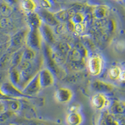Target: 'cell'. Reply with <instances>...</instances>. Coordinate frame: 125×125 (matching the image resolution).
<instances>
[{
    "mask_svg": "<svg viewBox=\"0 0 125 125\" xmlns=\"http://www.w3.org/2000/svg\"><path fill=\"white\" fill-rule=\"evenodd\" d=\"M87 67L91 75L95 76L100 75L103 70V60L99 55L92 56L88 58L87 61Z\"/></svg>",
    "mask_w": 125,
    "mask_h": 125,
    "instance_id": "cell-5",
    "label": "cell"
},
{
    "mask_svg": "<svg viewBox=\"0 0 125 125\" xmlns=\"http://www.w3.org/2000/svg\"><path fill=\"white\" fill-rule=\"evenodd\" d=\"M13 13V8L3 2L0 3V14L3 17H9Z\"/></svg>",
    "mask_w": 125,
    "mask_h": 125,
    "instance_id": "cell-21",
    "label": "cell"
},
{
    "mask_svg": "<svg viewBox=\"0 0 125 125\" xmlns=\"http://www.w3.org/2000/svg\"><path fill=\"white\" fill-rule=\"evenodd\" d=\"M8 104L9 108L12 111H18L20 109L21 107V103L16 100H13V99H7L6 100Z\"/></svg>",
    "mask_w": 125,
    "mask_h": 125,
    "instance_id": "cell-25",
    "label": "cell"
},
{
    "mask_svg": "<svg viewBox=\"0 0 125 125\" xmlns=\"http://www.w3.org/2000/svg\"><path fill=\"white\" fill-rule=\"evenodd\" d=\"M41 88H42L40 84L38 73L23 88L22 92L26 96L31 97L38 94Z\"/></svg>",
    "mask_w": 125,
    "mask_h": 125,
    "instance_id": "cell-6",
    "label": "cell"
},
{
    "mask_svg": "<svg viewBox=\"0 0 125 125\" xmlns=\"http://www.w3.org/2000/svg\"><path fill=\"white\" fill-rule=\"evenodd\" d=\"M91 104L93 106L99 110H102L110 104L109 101L105 94L96 93L91 98Z\"/></svg>",
    "mask_w": 125,
    "mask_h": 125,
    "instance_id": "cell-10",
    "label": "cell"
},
{
    "mask_svg": "<svg viewBox=\"0 0 125 125\" xmlns=\"http://www.w3.org/2000/svg\"><path fill=\"white\" fill-rule=\"evenodd\" d=\"M2 16H1V14H0V18H1Z\"/></svg>",
    "mask_w": 125,
    "mask_h": 125,
    "instance_id": "cell-38",
    "label": "cell"
},
{
    "mask_svg": "<svg viewBox=\"0 0 125 125\" xmlns=\"http://www.w3.org/2000/svg\"><path fill=\"white\" fill-rule=\"evenodd\" d=\"M43 39L42 38L40 28H30L26 36V44L27 47L34 51H40L43 47Z\"/></svg>",
    "mask_w": 125,
    "mask_h": 125,
    "instance_id": "cell-2",
    "label": "cell"
},
{
    "mask_svg": "<svg viewBox=\"0 0 125 125\" xmlns=\"http://www.w3.org/2000/svg\"><path fill=\"white\" fill-rule=\"evenodd\" d=\"M13 52L8 49L6 53L0 56V71H8L11 67Z\"/></svg>",
    "mask_w": 125,
    "mask_h": 125,
    "instance_id": "cell-16",
    "label": "cell"
},
{
    "mask_svg": "<svg viewBox=\"0 0 125 125\" xmlns=\"http://www.w3.org/2000/svg\"><path fill=\"white\" fill-rule=\"evenodd\" d=\"M93 90L96 93L103 94L110 93L115 90V86L109 83L105 82L101 80H95L91 84Z\"/></svg>",
    "mask_w": 125,
    "mask_h": 125,
    "instance_id": "cell-9",
    "label": "cell"
},
{
    "mask_svg": "<svg viewBox=\"0 0 125 125\" xmlns=\"http://www.w3.org/2000/svg\"><path fill=\"white\" fill-rule=\"evenodd\" d=\"M40 4L43 9L48 10L50 9L53 6V2L50 0H40Z\"/></svg>",
    "mask_w": 125,
    "mask_h": 125,
    "instance_id": "cell-29",
    "label": "cell"
},
{
    "mask_svg": "<svg viewBox=\"0 0 125 125\" xmlns=\"http://www.w3.org/2000/svg\"></svg>",
    "mask_w": 125,
    "mask_h": 125,
    "instance_id": "cell-40",
    "label": "cell"
},
{
    "mask_svg": "<svg viewBox=\"0 0 125 125\" xmlns=\"http://www.w3.org/2000/svg\"><path fill=\"white\" fill-rule=\"evenodd\" d=\"M118 80L121 81V83H125V69L121 70V73H120V75H119Z\"/></svg>",
    "mask_w": 125,
    "mask_h": 125,
    "instance_id": "cell-32",
    "label": "cell"
},
{
    "mask_svg": "<svg viewBox=\"0 0 125 125\" xmlns=\"http://www.w3.org/2000/svg\"><path fill=\"white\" fill-rule=\"evenodd\" d=\"M121 71V69L120 67L117 66L111 67L108 71V77L110 80H113V81L118 80L119 79Z\"/></svg>",
    "mask_w": 125,
    "mask_h": 125,
    "instance_id": "cell-22",
    "label": "cell"
},
{
    "mask_svg": "<svg viewBox=\"0 0 125 125\" xmlns=\"http://www.w3.org/2000/svg\"><path fill=\"white\" fill-rule=\"evenodd\" d=\"M12 24L9 17H3L0 18V28L3 29H8L11 28Z\"/></svg>",
    "mask_w": 125,
    "mask_h": 125,
    "instance_id": "cell-26",
    "label": "cell"
},
{
    "mask_svg": "<svg viewBox=\"0 0 125 125\" xmlns=\"http://www.w3.org/2000/svg\"><path fill=\"white\" fill-rule=\"evenodd\" d=\"M109 13V9L104 5H98L92 8L93 18L96 20H101L106 18Z\"/></svg>",
    "mask_w": 125,
    "mask_h": 125,
    "instance_id": "cell-13",
    "label": "cell"
},
{
    "mask_svg": "<svg viewBox=\"0 0 125 125\" xmlns=\"http://www.w3.org/2000/svg\"><path fill=\"white\" fill-rule=\"evenodd\" d=\"M105 28L107 30V31H108V32H109V33H113L116 29V23L115 21L112 20V19L107 20Z\"/></svg>",
    "mask_w": 125,
    "mask_h": 125,
    "instance_id": "cell-28",
    "label": "cell"
},
{
    "mask_svg": "<svg viewBox=\"0 0 125 125\" xmlns=\"http://www.w3.org/2000/svg\"><path fill=\"white\" fill-rule=\"evenodd\" d=\"M124 68H124V69H125V65H124Z\"/></svg>",
    "mask_w": 125,
    "mask_h": 125,
    "instance_id": "cell-39",
    "label": "cell"
},
{
    "mask_svg": "<svg viewBox=\"0 0 125 125\" xmlns=\"http://www.w3.org/2000/svg\"><path fill=\"white\" fill-rule=\"evenodd\" d=\"M21 7L26 13H30L34 12L37 5L34 0H23L21 3Z\"/></svg>",
    "mask_w": 125,
    "mask_h": 125,
    "instance_id": "cell-19",
    "label": "cell"
},
{
    "mask_svg": "<svg viewBox=\"0 0 125 125\" xmlns=\"http://www.w3.org/2000/svg\"><path fill=\"white\" fill-rule=\"evenodd\" d=\"M8 77V71H0V86L4 81H6Z\"/></svg>",
    "mask_w": 125,
    "mask_h": 125,
    "instance_id": "cell-31",
    "label": "cell"
},
{
    "mask_svg": "<svg viewBox=\"0 0 125 125\" xmlns=\"http://www.w3.org/2000/svg\"><path fill=\"white\" fill-rule=\"evenodd\" d=\"M0 91L3 95L8 99H18V98H28L23 93L22 91L11 83L4 81L0 86Z\"/></svg>",
    "mask_w": 125,
    "mask_h": 125,
    "instance_id": "cell-3",
    "label": "cell"
},
{
    "mask_svg": "<svg viewBox=\"0 0 125 125\" xmlns=\"http://www.w3.org/2000/svg\"><path fill=\"white\" fill-rule=\"evenodd\" d=\"M82 121V116L78 112L70 113L66 117V121L70 125H80Z\"/></svg>",
    "mask_w": 125,
    "mask_h": 125,
    "instance_id": "cell-18",
    "label": "cell"
},
{
    "mask_svg": "<svg viewBox=\"0 0 125 125\" xmlns=\"http://www.w3.org/2000/svg\"><path fill=\"white\" fill-rule=\"evenodd\" d=\"M40 31L42 38L48 44H53L55 42V38L53 30L50 28V26L43 23L40 28Z\"/></svg>",
    "mask_w": 125,
    "mask_h": 125,
    "instance_id": "cell-12",
    "label": "cell"
},
{
    "mask_svg": "<svg viewBox=\"0 0 125 125\" xmlns=\"http://www.w3.org/2000/svg\"><path fill=\"white\" fill-rule=\"evenodd\" d=\"M73 93L72 90L66 87H61L56 91L54 98L58 102L61 103H67L72 100Z\"/></svg>",
    "mask_w": 125,
    "mask_h": 125,
    "instance_id": "cell-8",
    "label": "cell"
},
{
    "mask_svg": "<svg viewBox=\"0 0 125 125\" xmlns=\"http://www.w3.org/2000/svg\"><path fill=\"white\" fill-rule=\"evenodd\" d=\"M10 46V42L6 43L0 44V56H1L4 53H5L8 50Z\"/></svg>",
    "mask_w": 125,
    "mask_h": 125,
    "instance_id": "cell-30",
    "label": "cell"
},
{
    "mask_svg": "<svg viewBox=\"0 0 125 125\" xmlns=\"http://www.w3.org/2000/svg\"><path fill=\"white\" fill-rule=\"evenodd\" d=\"M115 117L116 119L118 121L119 125H125V119H124L122 116H117Z\"/></svg>",
    "mask_w": 125,
    "mask_h": 125,
    "instance_id": "cell-34",
    "label": "cell"
},
{
    "mask_svg": "<svg viewBox=\"0 0 125 125\" xmlns=\"http://www.w3.org/2000/svg\"><path fill=\"white\" fill-rule=\"evenodd\" d=\"M1 100H3H3H7V99H8V98H6L5 96L3 95V94L1 93V92L0 91V100H1Z\"/></svg>",
    "mask_w": 125,
    "mask_h": 125,
    "instance_id": "cell-36",
    "label": "cell"
},
{
    "mask_svg": "<svg viewBox=\"0 0 125 125\" xmlns=\"http://www.w3.org/2000/svg\"><path fill=\"white\" fill-rule=\"evenodd\" d=\"M28 29H23L16 33L10 39V46L9 50L14 52L18 50L23 48L26 43V36L28 33Z\"/></svg>",
    "mask_w": 125,
    "mask_h": 125,
    "instance_id": "cell-4",
    "label": "cell"
},
{
    "mask_svg": "<svg viewBox=\"0 0 125 125\" xmlns=\"http://www.w3.org/2000/svg\"><path fill=\"white\" fill-rule=\"evenodd\" d=\"M86 28V23H81L76 24L74 25V31L73 32L78 34H82L84 33Z\"/></svg>",
    "mask_w": 125,
    "mask_h": 125,
    "instance_id": "cell-27",
    "label": "cell"
},
{
    "mask_svg": "<svg viewBox=\"0 0 125 125\" xmlns=\"http://www.w3.org/2000/svg\"><path fill=\"white\" fill-rule=\"evenodd\" d=\"M1 2L4 3H6V4H8L10 6H13V5L17 3V0H1Z\"/></svg>",
    "mask_w": 125,
    "mask_h": 125,
    "instance_id": "cell-33",
    "label": "cell"
},
{
    "mask_svg": "<svg viewBox=\"0 0 125 125\" xmlns=\"http://www.w3.org/2000/svg\"><path fill=\"white\" fill-rule=\"evenodd\" d=\"M88 51L82 44H77L71 48L67 55L68 66L74 71H80L84 68L85 60L88 57Z\"/></svg>",
    "mask_w": 125,
    "mask_h": 125,
    "instance_id": "cell-1",
    "label": "cell"
},
{
    "mask_svg": "<svg viewBox=\"0 0 125 125\" xmlns=\"http://www.w3.org/2000/svg\"><path fill=\"white\" fill-rule=\"evenodd\" d=\"M38 14L43 23L50 26H56L57 24L60 23L58 20L55 17L54 13L49 11L47 10H40Z\"/></svg>",
    "mask_w": 125,
    "mask_h": 125,
    "instance_id": "cell-11",
    "label": "cell"
},
{
    "mask_svg": "<svg viewBox=\"0 0 125 125\" xmlns=\"http://www.w3.org/2000/svg\"><path fill=\"white\" fill-rule=\"evenodd\" d=\"M116 1H123V0H116Z\"/></svg>",
    "mask_w": 125,
    "mask_h": 125,
    "instance_id": "cell-37",
    "label": "cell"
},
{
    "mask_svg": "<svg viewBox=\"0 0 125 125\" xmlns=\"http://www.w3.org/2000/svg\"><path fill=\"white\" fill-rule=\"evenodd\" d=\"M78 106H76V105L71 106L70 108V113L78 112Z\"/></svg>",
    "mask_w": 125,
    "mask_h": 125,
    "instance_id": "cell-35",
    "label": "cell"
},
{
    "mask_svg": "<svg viewBox=\"0 0 125 125\" xmlns=\"http://www.w3.org/2000/svg\"><path fill=\"white\" fill-rule=\"evenodd\" d=\"M37 51L26 47L24 49L23 54V60L28 61H33L37 56Z\"/></svg>",
    "mask_w": 125,
    "mask_h": 125,
    "instance_id": "cell-20",
    "label": "cell"
},
{
    "mask_svg": "<svg viewBox=\"0 0 125 125\" xmlns=\"http://www.w3.org/2000/svg\"><path fill=\"white\" fill-rule=\"evenodd\" d=\"M27 20L30 28L39 29L43 23L38 13L35 11L28 13Z\"/></svg>",
    "mask_w": 125,
    "mask_h": 125,
    "instance_id": "cell-15",
    "label": "cell"
},
{
    "mask_svg": "<svg viewBox=\"0 0 125 125\" xmlns=\"http://www.w3.org/2000/svg\"><path fill=\"white\" fill-rule=\"evenodd\" d=\"M56 48L60 52H61L62 54H63L64 55L66 56L68 54L69 51L71 50V48L70 46L68 43H60L59 44H57L55 46Z\"/></svg>",
    "mask_w": 125,
    "mask_h": 125,
    "instance_id": "cell-24",
    "label": "cell"
},
{
    "mask_svg": "<svg viewBox=\"0 0 125 125\" xmlns=\"http://www.w3.org/2000/svg\"><path fill=\"white\" fill-rule=\"evenodd\" d=\"M70 21L74 25L78 23H86V15L84 12H76L75 14L70 19Z\"/></svg>",
    "mask_w": 125,
    "mask_h": 125,
    "instance_id": "cell-23",
    "label": "cell"
},
{
    "mask_svg": "<svg viewBox=\"0 0 125 125\" xmlns=\"http://www.w3.org/2000/svg\"><path fill=\"white\" fill-rule=\"evenodd\" d=\"M76 11L72 7L69 9L60 10L59 11L54 13V14L56 19L60 23H64L68 21L72 18V16L75 14Z\"/></svg>",
    "mask_w": 125,
    "mask_h": 125,
    "instance_id": "cell-14",
    "label": "cell"
},
{
    "mask_svg": "<svg viewBox=\"0 0 125 125\" xmlns=\"http://www.w3.org/2000/svg\"><path fill=\"white\" fill-rule=\"evenodd\" d=\"M38 76L42 88H48L54 84L55 80L54 74L48 68H41L38 73Z\"/></svg>",
    "mask_w": 125,
    "mask_h": 125,
    "instance_id": "cell-7",
    "label": "cell"
},
{
    "mask_svg": "<svg viewBox=\"0 0 125 125\" xmlns=\"http://www.w3.org/2000/svg\"><path fill=\"white\" fill-rule=\"evenodd\" d=\"M23 51H24V48H22L13 52L10 68H17L20 65L23 60Z\"/></svg>",
    "mask_w": 125,
    "mask_h": 125,
    "instance_id": "cell-17",
    "label": "cell"
}]
</instances>
